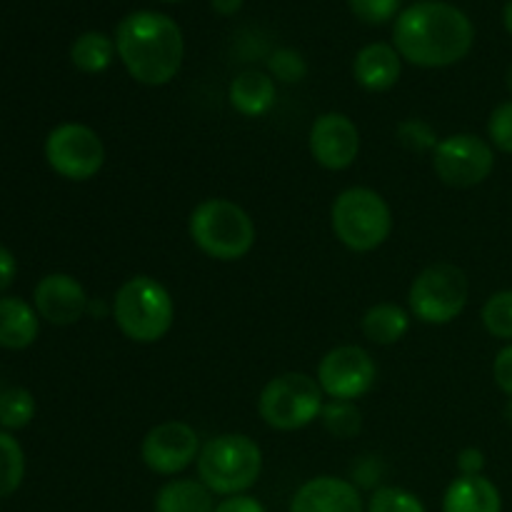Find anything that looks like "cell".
I'll list each match as a JSON object with an SVG mask.
<instances>
[{
    "mask_svg": "<svg viewBox=\"0 0 512 512\" xmlns=\"http://www.w3.org/2000/svg\"><path fill=\"white\" fill-rule=\"evenodd\" d=\"M475 43L473 20L443 0H423L403 13L393 25V45L405 63L415 68H450L468 58Z\"/></svg>",
    "mask_w": 512,
    "mask_h": 512,
    "instance_id": "6da1fadb",
    "label": "cell"
},
{
    "mask_svg": "<svg viewBox=\"0 0 512 512\" xmlns=\"http://www.w3.org/2000/svg\"><path fill=\"white\" fill-rule=\"evenodd\" d=\"M115 50L130 78L148 88H163L178 78L185 58L180 25L158 10H133L115 28Z\"/></svg>",
    "mask_w": 512,
    "mask_h": 512,
    "instance_id": "7a4b0ae2",
    "label": "cell"
},
{
    "mask_svg": "<svg viewBox=\"0 0 512 512\" xmlns=\"http://www.w3.org/2000/svg\"><path fill=\"white\" fill-rule=\"evenodd\" d=\"M110 318L120 333L138 345L160 343L173 330L175 300L153 275H133L115 290Z\"/></svg>",
    "mask_w": 512,
    "mask_h": 512,
    "instance_id": "3957f363",
    "label": "cell"
},
{
    "mask_svg": "<svg viewBox=\"0 0 512 512\" xmlns=\"http://www.w3.org/2000/svg\"><path fill=\"white\" fill-rule=\"evenodd\" d=\"M188 233L195 248L218 263L243 260L258 240L248 210L228 198H208L195 205L188 218Z\"/></svg>",
    "mask_w": 512,
    "mask_h": 512,
    "instance_id": "277c9868",
    "label": "cell"
},
{
    "mask_svg": "<svg viewBox=\"0 0 512 512\" xmlns=\"http://www.w3.org/2000/svg\"><path fill=\"white\" fill-rule=\"evenodd\" d=\"M198 480L220 498L245 495L263 475V448L245 433H220L203 443Z\"/></svg>",
    "mask_w": 512,
    "mask_h": 512,
    "instance_id": "5b68a950",
    "label": "cell"
},
{
    "mask_svg": "<svg viewBox=\"0 0 512 512\" xmlns=\"http://www.w3.org/2000/svg\"><path fill=\"white\" fill-rule=\"evenodd\" d=\"M330 228L338 243L353 253H373L393 233V210L378 190L353 185L335 195Z\"/></svg>",
    "mask_w": 512,
    "mask_h": 512,
    "instance_id": "8992f818",
    "label": "cell"
},
{
    "mask_svg": "<svg viewBox=\"0 0 512 512\" xmlns=\"http://www.w3.org/2000/svg\"><path fill=\"white\" fill-rule=\"evenodd\" d=\"M325 393L308 373H280L263 385L258 395V413L268 428L295 433L320 420Z\"/></svg>",
    "mask_w": 512,
    "mask_h": 512,
    "instance_id": "52a82bcc",
    "label": "cell"
},
{
    "mask_svg": "<svg viewBox=\"0 0 512 512\" xmlns=\"http://www.w3.org/2000/svg\"><path fill=\"white\" fill-rule=\"evenodd\" d=\"M470 283L463 268L433 263L420 270L408 288V310L425 325H448L465 313Z\"/></svg>",
    "mask_w": 512,
    "mask_h": 512,
    "instance_id": "ba28073f",
    "label": "cell"
},
{
    "mask_svg": "<svg viewBox=\"0 0 512 512\" xmlns=\"http://www.w3.org/2000/svg\"><path fill=\"white\" fill-rule=\"evenodd\" d=\"M45 160L50 170L70 183L93 180L105 165V143L85 123H60L45 138Z\"/></svg>",
    "mask_w": 512,
    "mask_h": 512,
    "instance_id": "9c48e42d",
    "label": "cell"
},
{
    "mask_svg": "<svg viewBox=\"0 0 512 512\" xmlns=\"http://www.w3.org/2000/svg\"><path fill=\"white\" fill-rule=\"evenodd\" d=\"M430 158L440 183L460 190L485 183L495 170V148L475 133L445 135Z\"/></svg>",
    "mask_w": 512,
    "mask_h": 512,
    "instance_id": "30bf717a",
    "label": "cell"
},
{
    "mask_svg": "<svg viewBox=\"0 0 512 512\" xmlns=\"http://www.w3.org/2000/svg\"><path fill=\"white\" fill-rule=\"evenodd\" d=\"M315 380L328 400L358 403L378 383V363L360 345H338L320 358Z\"/></svg>",
    "mask_w": 512,
    "mask_h": 512,
    "instance_id": "8fae6325",
    "label": "cell"
},
{
    "mask_svg": "<svg viewBox=\"0 0 512 512\" xmlns=\"http://www.w3.org/2000/svg\"><path fill=\"white\" fill-rule=\"evenodd\" d=\"M200 443L198 430L185 420H163L145 433L140 443V458L145 468L163 478H173L198 463Z\"/></svg>",
    "mask_w": 512,
    "mask_h": 512,
    "instance_id": "7c38bea8",
    "label": "cell"
},
{
    "mask_svg": "<svg viewBox=\"0 0 512 512\" xmlns=\"http://www.w3.org/2000/svg\"><path fill=\"white\" fill-rule=\"evenodd\" d=\"M360 130L350 115L328 110L313 120L308 133V148L315 163L325 170H348L360 155Z\"/></svg>",
    "mask_w": 512,
    "mask_h": 512,
    "instance_id": "4fadbf2b",
    "label": "cell"
},
{
    "mask_svg": "<svg viewBox=\"0 0 512 512\" xmlns=\"http://www.w3.org/2000/svg\"><path fill=\"white\" fill-rule=\"evenodd\" d=\"M90 298L83 283L68 273H50L33 290V308L40 318L58 328L80 323L88 315Z\"/></svg>",
    "mask_w": 512,
    "mask_h": 512,
    "instance_id": "5bb4252c",
    "label": "cell"
},
{
    "mask_svg": "<svg viewBox=\"0 0 512 512\" xmlns=\"http://www.w3.org/2000/svg\"><path fill=\"white\" fill-rule=\"evenodd\" d=\"M290 512H365L358 485L335 475L310 478L295 490Z\"/></svg>",
    "mask_w": 512,
    "mask_h": 512,
    "instance_id": "9a60e30c",
    "label": "cell"
},
{
    "mask_svg": "<svg viewBox=\"0 0 512 512\" xmlns=\"http://www.w3.org/2000/svg\"><path fill=\"white\" fill-rule=\"evenodd\" d=\"M403 75V58L390 43H368L353 60V78L368 93H388Z\"/></svg>",
    "mask_w": 512,
    "mask_h": 512,
    "instance_id": "2e32d148",
    "label": "cell"
},
{
    "mask_svg": "<svg viewBox=\"0 0 512 512\" xmlns=\"http://www.w3.org/2000/svg\"><path fill=\"white\" fill-rule=\"evenodd\" d=\"M278 100V83L268 70L248 68L230 80L228 103L243 118H263Z\"/></svg>",
    "mask_w": 512,
    "mask_h": 512,
    "instance_id": "e0dca14e",
    "label": "cell"
},
{
    "mask_svg": "<svg viewBox=\"0 0 512 512\" xmlns=\"http://www.w3.org/2000/svg\"><path fill=\"white\" fill-rule=\"evenodd\" d=\"M443 512H503V495L485 475H458L445 488Z\"/></svg>",
    "mask_w": 512,
    "mask_h": 512,
    "instance_id": "ac0fdd59",
    "label": "cell"
},
{
    "mask_svg": "<svg viewBox=\"0 0 512 512\" xmlns=\"http://www.w3.org/2000/svg\"><path fill=\"white\" fill-rule=\"evenodd\" d=\"M40 315L23 298H0V348L25 350L38 340Z\"/></svg>",
    "mask_w": 512,
    "mask_h": 512,
    "instance_id": "d6986e66",
    "label": "cell"
},
{
    "mask_svg": "<svg viewBox=\"0 0 512 512\" xmlns=\"http://www.w3.org/2000/svg\"><path fill=\"white\" fill-rule=\"evenodd\" d=\"M413 315L408 308L398 303H375L360 318V333L368 343L388 348V345L400 343L410 333Z\"/></svg>",
    "mask_w": 512,
    "mask_h": 512,
    "instance_id": "ffe728a7",
    "label": "cell"
},
{
    "mask_svg": "<svg viewBox=\"0 0 512 512\" xmlns=\"http://www.w3.org/2000/svg\"><path fill=\"white\" fill-rule=\"evenodd\" d=\"M155 512H215V495L200 480L173 478L155 495Z\"/></svg>",
    "mask_w": 512,
    "mask_h": 512,
    "instance_id": "44dd1931",
    "label": "cell"
},
{
    "mask_svg": "<svg viewBox=\"0 0 512 512\" xmlns=\"http://www.w3.org/2000/svg\"><path fill=\"white\" fill-rule=\"evenodd\" d=\"M115 55V40L110 35L100 33V30H88L80 33L70 45V63L85 75H100L113 65Z\"/></svg>",
    "mask_w": 512,
    "mask_h": 512,
    "instance_id": "7402d4cb",
    "label": "cell"
},
{
    "mask_svg": "<svg viewBox=\"0 0 512 512\" xmlns=\"http://www.w3.org/2000/svg\"><path fill=\"white\" fill-rule=\"evenodd\" d=\"M320 423L333 438L353 440L363 430V413L358 403H350V400H325Z\"/></svg>",
    "mask_w": 512,
    "mask_h": 512,
    "instance_id": "603a6c76",
    "label": "cell"
},
{
    "mask_svg": "<svg viewBox=\"0 0 512 512\" xmlns=\"http://www.w3.org/2000/svg\"><path fill=\"white\" fill-rule=\"evenodd\" d=\"M25 478V453L18 440L0 430V498H8L23 485Z\"/></svg>",
    "mask_w": 512,
    "mask_h": 512,
    "instance_id": "cb8c5ba5",
    "label": "cell"
},
{
    "mask_svg": "<svg viewBox=\"0 0 512 512\" xmlns=\"http://www.w3.org/2000/svg\"><path fill=\"white\" fill-rule=\"evenodd\" d=\"M33 393L28 388H5L0 395V428L3 430H23L35 418Z\"/></svg>",
    "mask_w": 512,
    "mask_h": 512,
    "instance_id": "d4e9b609",
    "label": "cell"
},
{
    "mask_svg": "<svg viewBox=\"0 0 512 512\" xmlns=\"http://www.w3.org/2000/svg\"><path fill=\"white\" fill-rule=\"evenodd\" d=\"M480 320L493 338L512 343V290H498L490 295L480 310Z\"/></svg>",
    "mask_w": 512,
    "mask_h": 512,
    "instance_id": "484cf974",
    "label": "cell"
},
{
    "mask_svg": "<svg viewBox=\"0 0 512 512\" xmlns=\"http://www.w3.org/2000/svg\"><path fill=\"white\" fill-rule=\"evenodd\" d=\"M365 512H428L425 503L415 493L405 488H395V485H383L375 488L373 495L368 498Z\"/></svg>",
    "mask_w": 512,
    "mask_h": 512,
    "instance_id": "4316f807",
    "label": "cell"
},
{
    "mask_svg": "<svg viewBox=\"0 0 512 512\" xmlns=\"http://www.w3.org/2000/svg\"><path fill=\"white\" fill-rule=\"evenodd\" d=\"M395 135H398V143L403 145L405 150H410V153L433 155V150L438 148V143H440V138H438V133H435L433 125L423 118H405L403 123H398Z\"/></svg>",
    "mask_w": 512,
    "mask_h": 512,
    "instance_id": "83f0119b",
    "label": "cell"
},
{
    "mask_svg": "<svg viewBox=\"0 0 512 512\" xmlns=\"http://www.w3.org/2000/svg\"><path fill=\"white\" fill-rule=\"evenodd\" d=\"M268 73L273 75L275 83L293 85L308 78V63L303 55L293 48H278L268 58Z\"/></svg>",
    "mask_w": 512,
    "mask_h": 512,
    "instance_id": "f1b7e54d",
    "label": "cell"
},
{
    "mask_svg": "<svg viewBox=\"0 0 512 512\" xmlns=\"http://www.w3.org/2000/svg\"><path fill=\"white\" fill-rule=\"evenodd\" d=\"M488 143L500 153L512 155V100L495 105L488 118Z\"/></svg>",
    "mask_w": 512,
    "mask_h": 512,
    "instance_id": "f546056e",
    "label": "cell"
},
{
    "mask_svg": "<svg viewBox=\"0 0 512 512\" xmlns=\"http://www.w3.org/2000/svg\"><path fill=\"white\" fill-rule=\"evenodd\" d=\"M350 10L358 20L368 25H383L398 15L400 0H348Z\"/></svg>",
    "mask_w": 512,
    "mask_h": 512,
    "instance_id": "4dcf8cb0",
    "label": "cell"
},
{
    "mask_svg": "<svg viewBox=\"0 0 512 512\" xmlns=\"http://www.w3.org/2000/svg\"><path fill=\"white\" fill-rule=\"evenodd\" d=\"M493 378L495 385H498L508 398H512V343L505 345V348L495 355Z\"/></svg>",
    "mask_w": 512,
    "mask_h": 512,
    "instance_id": "1f68e13d",
    "label": "cell"
},
{
    "mask_svg": "<svg viewBox=\"0 0 512 512\" xmlns=\"http://www.w3.org/2000/svg\"><path fill=\"white\" fill-rule=\"evenodd\" d=\"M455 465H458L460 475H485V453L480 448H463Z\"/></svg>",
    "mask_w": 512,
    "mask_h": 512,
    "instance_id": "d6a6232c",
    "label": "cell"
},
{
    "mask_svg": "<svg viewBox=\"0 0 512 512\" xmlns=\"http://www.w3.org/2000/svg\"><path fill=\"white\" fill-rule=\"evenodd\" d=\"M215 512H268L265 505L253 495H233V498H223L215 505Z\"/></svg>",
    "mask_w": 512,
    "mask_h": 512,
    "instance_id": "836d02e7",
    "label": "cell"
},
{
    "mask_svg": "<svg viewBox=\"0 0 512 512\" xmlns=\"http://www.w3.org/2000/svg\"><path fill=\"white\" fill-rule=\"evenodd\" d=\"M15 275H18L15 255L5 245H0V293H5L15 283Z\"/></svg>",
    "mask_w": 512,
    "mask_h": 512,
    "instance_id": "e575fe53",
    "label": "cell"
},
{
    "mask_svg": "<svg viewBox=\"0 0 512 512\" xmlns=\"http://www.w3.org/2000/svg\"><path fill=\"white\" fill-rule=\"evenodd\" d=\"M218 15H235L245 5V0H210Z\"/></svg>",
    "mask_w": 512,
    "mask_h": 512,
    "instance_id": "d590c367",
    "label": "cell"
},
{
    "mask_svg": "<svg viewBox=\"0 0 512 512\" xmlns=\"http://www.w3.org/2000/svg\"><path fill=\"white\" fill-rule=\"evenodd\" d=\"M503 25H505V30L512 35V0H508L503 8Z\"/></svg>",
    "mask_w": 512,
    "mask_h": 512,
    "instance_id": "8d00e7d4",
    "label": "cell"
},
{
    "mask_svg": "<svg viewBox=\"0 0 512 512\" xmlns=\"http://www.w3.org/2000/svg\"><path fill=\"white\" fill-rule=\"evenodd\" d=\"M505 88H508V93L512 95V63L508 65V70H505Z\"/></svg>",
    "mask_w": 512,
    "mask_h": 512,
    "instance_id": "74e56055",
    "label": "cell"
},
{
    "mask_svg": "<svg viewBox=\"0 0 512 512\" xmlns=\"http://www.w3.org/2000/svg\"><path fill=\"white\" fill-rule=\"evenodd\" d=\"M505 415H508V420L512 423V398H510V403H508V410H505Z\"/></svg>",
    "mask_w": 512,
    "mask_h": 512,
    "instance_id": "f35d334b",
    "label": "cell"
},
{
    "mask_svg": "<svg viewBox=\"0 0 512 512\" xmlns=\"http://www.w3.org/2000/svg\"><path fill=\"white\" fill-rule=\"evenodd\" d=\"M163 3H180V0H163Z\"/></svg>",
    "mask_w": 512,
    "mask_h": 512,
    "instance_id": "ab89813d",
    "label": "cell"
},
{
    "mask_svg": "<svg viewBox=\"0 0 512 512\" xmlns=\"http://www.w3.org/2000/svg\"><path fill=\"white\" fill-rule=\"evenodd\" d=\"M0 395H3V388H0Z\"/></svg>",
    "mask_w": 512,
    "mask_h": 512,
    "instance_id": "60d3db41",
    "label": "cell"
}]
</instances>
